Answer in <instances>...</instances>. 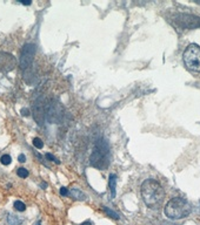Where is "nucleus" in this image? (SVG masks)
Wrapping results in <instances>:
<instances>
[{
    "instance_id": "nucleus-10",
    "label": "nucleus",
    "mask_w": 200,
    "mask_h": 225,
    "mask_svg": "<svg viewBox=\"0 0 200 225\" xmlns=\"http://www.w3.org/2000/svg\"><path fill=\"white\" fill-rule=\"evenodd\" d=\"M108 187H109V191H111V198L115 197V187H117V176L114 174H111L108 176Z\"/></svg>"
},
{
    "instance_id": "nucleus-27",
    "label": "nucleus",
    "mask_w": 200,
    "mask_h": 225,
    "mask_svg": "<svg viewBox=\"0 0 200 225\" xmlns=\"http://www.w3.org/2000/svg\"><path fill=\"white\" fill-rule=\"evenodd\" d=\"M198 4H199V5H200V2H199V1H198Z\"/></svg>"
},
{
    "instance_id": "nucleus-6",
    "label": "nucleus",
    "mask_w": 200,
    "mask_h": 225,
    "mask_svg": "<svg viewBox=\"0 0 200 225\" xmlns=\"http://www.w3.org/2000/svg\"><path fill=\"white\" fill-rule=\"evenodd\" d=\"M34 54H35V45L33 43H26L20 54V68L21 69H27L33 64Z\"/></svg>"
},
{
    "instance_id": "nucleus-7",
    "label": "nucleus",
    "mask_w": 200,
    "mask_h": 225,
    "mask_svg": "<svg viewBox=\"0 0 200 225\" xmlns=\"http://www.w3.org/2000/svg\"><path fill=\"white\" fill-rule=\"evenodd\" d=\"M47 119L51 123H59L63 117V108L59 103H51L47 109Z\"/></svg>"
},
{
    "instance_id": "nucleus-17",
    "label": "nucleus",
    "mask_w": 200,
    "mask_h": 225,
    "mask_svg": "<svg viewBox=\"0 0 200 225\" xmlns=\"http://www.w3.org/2000/svg\"><path fill=\"white\" fill-rule=\"evenodd\" d=\"M33 145L38 149H41L44 147V142L39 138V137H34L33 138Z\"/></svg>"
},
{
    "instance_id": "nucleus-19",
    "label": "nucleus",
    "mask_w": 200,
    "mask_h": 225,
    "mask_svg": "<svg viewBox=\"0 0 200 225\" xmlns=\"http://www.w3.org/2000/svg\"><path fill=\"white\" fill-rule=\"evenodd\" d=\"M20 113H21L23 116H30V110H28V108H23Z\"/></svg>"
},
{
    "instance_id": "nucleus-26",
    "label": "nucleus",
    "mask_w": 200,
    "mask_h": 225,
    "mask_svg": "<svg viewBox=\"0 0 200 225\" xmlns=\"http://www.w3.org/2000/svg\"><path fill=\"white\" fill-rule=\"evenodd\" d=\"M35 225H41V222H40V221H38V222H36V224H35Z\"/></svg>"
},
{
    "instance_id": "nucleus-21",
    "label": "nucleus",
    "mask_w": 200,
    "mask_h": 225,
    "mask_svg": "<svg viewBox=\"0 0 200 225\" xmlns=\"http://www.w3.org/2000/svg\"><path fill=\"white\" fill-rule=\"evenodd\" d=\"M18 160H19L20 163H24V162L26 161V156H25L24 154H20V155L18 156Z\"/></svg>"
},
{
    "instance_id": "nucleus-13",
    "label": "nucleus",
    "mask_w": 200,
    "mask_h": 225,
    "mask_svg": "<svg viewBox=\"0 0 200 225\" xmlns=\"http://www.w3.org/2000/svg\"><path fill=\"white\" fill-rule=\"evenodd\" d=\"M13 205H14V209H15L17 211H19V212H23V211L26 210V205H25L21 200H15Z\"/></svg>"
},
{
    "instance_id": "nucleus-5",
    "label": "nucleus",
    "mask_w": 200,
    "mask_h": 225,
    "mask_svg": "<svg viewBox=\"0 0 200 225\" xmlns=\"http://www.w3.org/2000/svg\"><path fill=\"white\" fill-rule=\"evenodd\" d=\"M184 64L191 72L200 73V47L197 43H191L184 52Z\"/></svg>"
},
{
    "instance_id": "nucleus-15",
    "label": "nucleus",
    "mask_w": 200,
    "mask_h": 225,
    "mask_svg": "<svg viewBox=\"0 0 200 225\" xmlns=\"http://www.w3.org/2000/svg\"><path fill=\"white\" fill-rule=\"evenodd\" d=\"M17 174H18V176H19V177H21V178H26V177L30 175L28 170H27V169H25V168H19V169H18V171H17Z\"/></svg>"
},
{
    "instance_id": "nucleus-1",
    "label": "nucleus",
    "mask_w": 200,
    "mask_h": 225,
    "mask_svg": "<svg viewBox=\"0 0 200 225\" xmlns=\"http://www.w3.org/2000/svg\"><path fill=\"white\" fill-rule=\"evenodd\" d=\"M141 196L148 208H159L165 199V190L155 179H146L141 184Z\"/></svg>"
},
{
    "instance_id": "nucleus-18",
    "label": "nucleus",
    "mask_w": 200,
    "mask_h": 225,
    "mask_svg": "<svg viewBox=\"0 0 200 225\" xmlns=\"http://www.w3.org/2000/svg\"><path fill=\"white\" fill-rule=\"evenodd\" d=\"M45 158H46V160H48V161L55 162L57 164H60V161H59V160H57V158H55V157H54L52 154H50V153H47V154L45 155Z\"/></svg>"
},
{
    "instance_id": "nucleus-2",
    "label": "nucleus",
    "mask_w": 200,
    "mask_h": 225,
    "mask_svg": "<svg viewBox=\"0 0 200 225\" xmlns=\"http://www.w3.org/2000/svg\"><path fill=\"white\" fill-rule=\"evenodd\" d=\"M192 211L191 204L181 197H175L169 199L164 209V213L169 219H182L190 216Z\"/></svg>"
},
{
    "instance_id": "nucleus-8",
    "label": "nucleus",
    "mask_w": 200,
    "mask_h": 225,
    "mask_svg": "<svg viewBox=\"0 0 200 225\" xmlns=\"http://www.w3.org/2000/svg\"><path fill=\"white\" fill-rule=\"evenodd\" d=\"M15 66V59L8 53H0V70L9 72Z\"/></svg>"
},
{
    "instance_id": "nucleus-11",
    "label": "nucleus",
    "mask_w": 200,
    "mask_h": 225,
    "mask_svg": "<svg viewBox=\"0 0 200 225\" xmlns=\"http://www.w3.org/2000/svg\"><path fill=\"white\" fill-rule=\"evenodd\" d=\"M68 195H71L74 199H78V200H85L86 199V195L79 189H72L68 192Z\"/></svg>"
},
{
    "instance_id": "nucleus-24",
    "label": "nucleus",
    "mask_w": 200,
    "mask_h": 225,
    "mask_svg": "<svg viewBox=\"0 0 200 225\" xmlns=\"http://www.w3.org/2000/svg\"><path fill=\"white\" fill-rule=\"evenodd\" d=\"M161 225H178V224H174V223H171V222H165V223H163Z\"/></svg>"
},
{
    "instance_id": "nucleus-9",
    "label": "nucleus",
    "mask_w": 200,
    "mask_h": 225,
    "mask_svg": "<svg viewBox=\"0 0 200 225\" xmlns=\"http://www.w3.org/2000/svg\"><path fill=\"white\" fill-rule=\"evenodd\" d=\"M33 115L34 119L36 121V123L39 126L42 124L44 122V119H45V109H44V101H42V97H39L35 103H33Z\"/></svg>"
},
{
    "instance_id": "nucleus-16",
    "label": "nucleus",
    "mask_w": 200,
    "mask_h": 225,
    "mask_svg": "<svg viewBox=\"0 0 200 225\" xmlns=\"http://www.w3.org/2000/svg\"><path fill=\"white\" fill-rule=\"evenodd\" d=\"M0 162H1V164H4V165H8V164H11L12 158H11L9 155H2L1 158H0Z\"/></svg>"
},
{
    "instance_id": "nucleus-4",
    "label": "nucleus",
    "mask_w": 200,
    "mask_h": 225,
    "mask_svg": "<svg viewBox=\"0 0 200 225\" xmlns=\"http://www.w3.org/2000/svg\"><path fill=\"white\" fill-rule=\"evenodd\" d=\"M169 22L177 30H194L200 27V18L187 13H175L169 18Z\"/></svg>"
},
{
    "instance_id": "nucleus-14",
    "label": "nucleus",
    "mask_w": 200,
    "mask_h": 225,
    "mask_svg": "<svg viewBox=\"0 0 200 225\" xmlns=\"http://www.w3.org/2000/svg\"><path fill=\"white\" fill-rule=\"evenodd\" d=\"M102 210L106 212V215H108L109 217H112V218H114V219H119V218H120V216H119L117 212H114L113 210H111V209H108V208H106V206H102Z\"/></svg>"
},
{
    "instance_id": "nucleus-25",
    "label": "nucleus",
    "mask_w": 200,
    "mask_h": 225,
    "mask_svg": "<svg viewBox=\"0 0 200 225\" xmlns=\"http://www.w3.org/2000/svg\"><path fill=\"white\" fill-rule=\"evenodd\" d=\"M40 187H41V189H46L47 184H46V183H41V184H40Z\"/></svg>"
},
{
    "instance_id": "nucleus-23",
    "label": "nucleus",
    "mask_w": 200,
    "mask_h": 225,
    "mask_svg": "<svg viewBox=\"0 0 200 225\" xmlns=\"http://www.w3.org/2000/svg\"><path fill=\"white\" fill-rule=\"evenodd\" d=\"M20 2H21L23 5H31V4H32L31 1H20Z\"/></svg>"
},
{
    "instance_id": "nucleus-12",
    "label": "nucleus",
    "mask_w": 200,
    "mask_h": 225,
    "mask_svg": "<svg viewBox=\"0 0 200 225\" xmlns=\"http://www.w3.org/2000/svg\"><path fill=\"white\" fill-rule=\"evenodd\" d=\"M7 222H8L9 225H21L23 222H24V219H23V218H19V217L15 216V215L9 213L8 217H7Z\"/></svg>"
},
{
    "instance_id": "nucleus-3",
    "label": "nucleus",
    "mask_w": 200,
    "mask_h": 225,
    "mask_svg": "<svg viewBox=\"0 0 200 225\" xmlns=\"http://www.w3.org/2000/svg\"><path fill=\"white\" fill-rule=\"evenodd\" d=\"M108 153H109V145L107 141H105L104 138H99L96 142L94 150L92 151L90 157L91 165L94 168H98L100 170H105L109 164Z\"/></svg>"
},
{
    "instance_id": "nucleus-22",
    "label": "nucleus",
    "mask_w": 200,
    "mask_h": 225,
    "mask_svg": "<svg viewBox=\"0 0 200 225\" xmlns=\"http://www.w3.org/2000/svg\"><path fill=\"white\" fill-rule=\"evenodd\" d=\"M81 225H93V223H92L91 221H86V222H84Z\"/></svg>"
},
{
    "instance_id": "nucleus-20",
    "label": "nucleus",
    "mask_w": 200,
    "mask_h": 225,
    "mask_svg": "<svg viewBox=\"0 0 200 225\" xmlns=\"http://www.w3.org/2000/svg\"><path fill=\"white\" fill-rule=\"evenodd\" d=\"M60 195H61V196H67V195H68V190H67L65 187L60 188Z\"/></svg>"
}]
</instances>
